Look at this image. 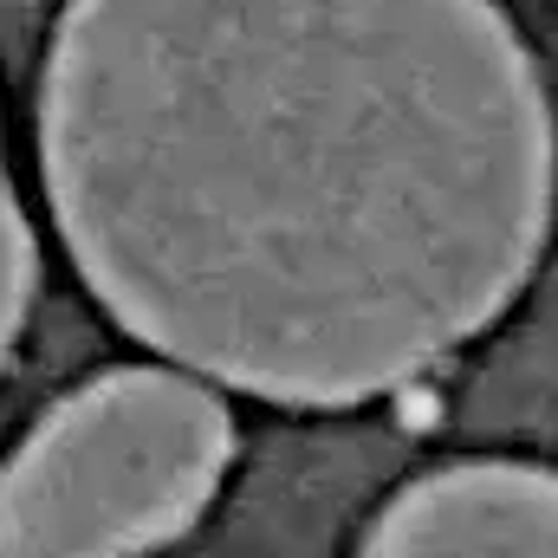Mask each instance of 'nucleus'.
Returning a JSON list of instances; mask_svg holds the SVG:
<instances>
[{
    "label": "nucleus",
    "mask_w": 558,
    "mask_h": 558,
    "mask_svg": "<svg viewBox=\"0 0 558 558\" xmlns=\"http://www.w3.org/2000/svg\"><path fill=\"white\" fill-rule=\"evenodd\" d=\"M39 162L124 331L292 410L441 371L553 221V105L500 0H65Z\"/></svg>",
    "instance_id": "nucleus-1"
},
{
    "label": "nucleus",
    "mask_w": 558,
    "mask_h": 558,
    "mask_svg": "<svg viewBox=\"0 0 558 558\" xmlns=\"http://www.w3.org/2000/svg\"><path fill=\"white\" fill-rule=\"evenodd\" d=\"M234 468V416L189 371L124 364L65 390L0 461V558H149Z\"/></svg>",
    "instance_id": "nucleus-2"
},
{
    "label": "nucleus",
    "mask_w": 558,
    "mask_h": 558,
    "mask_svg": "<svg viewBox=\"0 0 558 558\" xmlns=\"http://www.w3.org/2000/svg\"><path fill=\"white\" fill-rule=\"evenodd\" d=\"M357 558H553V474L539 461H448L377 513Z\"/></svg>",
    "instance_id": "nucleus-3"
},
{
    "label": "nucleus",
    "mask_w": 558,
    "mask_h": 558,
    "mask_svg": "<svg viewBox=\"0 0 558 558\" xmlns=\"http://www.w3.org/2000/svg\"><path fill=\"white\" fill-rule=\"evenodd\" d=\"M33 279H39V254H33V228H26V202L13 189L7 149H0V371L26 331L33 312Z\"/></svg>",
    "instance_id": "nucleus-4"
}]
</instances>
